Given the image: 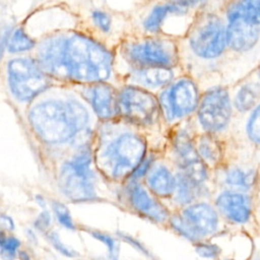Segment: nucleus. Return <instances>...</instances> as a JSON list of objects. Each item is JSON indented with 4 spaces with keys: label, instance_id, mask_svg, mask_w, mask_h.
Segmentation results:
<instances>
[{
    "label": "nucleus",
    "instance_id": "obj_7",
    "mask_svg": "<svg viewBox=\"0 0 260 260\" xmlns=\"http://www.w3.org/2000/svg\"><path fill=\"white\" fill-rule=\"evenodd\" d=\"M128 59L138 65L171 67L177 62L176 47L168 41L144 40L130 44L126 49Z\"/></svg>",
    "mask_w": 260,
    "mask_h": 260
},
{
    "label": "nucleus",
    "instance_id": "obj_28",
    "mask_svg": "<svg viewBox=\"0 0 260 260\" xmlns=\"http://www.w3.org/2000/svg\"><path fill=\"white\" fill-rule=\"evenodd\" d=\"M19 246V241L13 237L1 240V257L4 260H12L15 251Z\"/></svg>",
    "mask_w": 260,
    "mask_h": 260
},
{
    "label": "nucleus",
    "instance_id": "obj_1",
    "mask_svg": "<svg viewBox=\"0 0 260 260\" xmlns=\"http://www.w3.org/2000/svg\"><path fill=\"white\" fill-rule=\"evenodd\" d=\"M28 119L41 139L48 143H62L87 123L88 114L75 101H47L34 107Z\"/></svg>",
    "mask_w": 260,
    "mask_h": 260
},
{
    "label": "nucleus",
    "instance_id": "obj_23",
    "mask_svg": "<svg viewBox=\"0 0 260 260\" xmlns=\"http://www.w3.org/2000/svg\"><path fill=\"white\" fill-rule=\"evenodd\" d=\"M198 153L204 160L214 164L219 158L220 150L217 142L212 137L203 136L198 142Z\"/></svg>",
    "mask_w": 260,
    "mask_h": 260
},
{
    "label": "nucleus",
    "instance_id": "obj_5",
    "mask_svg": "<svg viewBox=\"0 0 260 260\" xmlns=\"http://www.w3.org/2000/svg\"><path fill=\"white\" fill-rule=\"evenodd\" d=\"M145 143L135 134H123L106 150L105 156L113 167V175L122 177L137 168L144 156Z\"/></svg>",
    "mask_w": 260,
    "mask_h": 260
},
{
    "label": "nucleus",
    "instance_id": "obj_16",
    "mask_svg": "<svg viewBox=\"0 0 260 260\" xmlns=\"http://www.w3.org/2000/svg\"><path fill=\"white\" fill-rule=\"evenodd\" d=\"M89 100L96 115L102 119H110L116 112L114 90L106 84H98L89 89Z\"/></svg>",
    "mask_w": 260,
    "mask_h": 260
},
{
    "label": "nucleus",
    "instance_id": "obj_20",
    "mask_svg": "<svg viewBox=\"0 0 260 260\" xmlns=\"http://www.w3.org/2000/svg\"><path fill=\"white\" fill-rule=\"evenodd\" d=\"M259 89L260 87L257 84L246 83L241 85L235 94L234 104L236 109L241 113L252 111L258 105Z\"/></svg>",
    "mask_w": 260,
    "mask_h": 260
},
{
    "label": "nucleus",
    "instance_id": "obj_35",
    "mask_svg": "<svg viewBox=\"0 0 260 260\" xmlns=\"http://www.w3.org/2000/svg\"><path fill=\"white\" fill-rule=\"evenodd\" d=\"M50 224V214L48 212H43L39 219L37 220V225L41 229V228H45L47 225Z\"/></svg>",
    "mask_w": 260,
    "mask_h": 260
},
{
    "label": "nucleus",
    "instance_id": "obj_13",
    "mask_svg": "<svg viewBox=\"0 0 260 260\" xmlns=\"http://www.w3.org/2000/svg\"><path fill=\"white\" fill-rule=\"evenodd\" d=\"M66 38L54 37L46 40L39 48L41 66L52 74H60L63 70V57Z\"/></svg>",
    "mask_w": 260,
    "mask_h": 260
},
{
    "label": "nucleus",
    "instance_id": "obj_15",
    "mask_svg": "<svg viewBox=\"0 0 260 260\" xmlns=\"http://www.w3.org/2000/svg\"><path fill=\"white\" fill-rule=\"evenodd\" d=\"M176 148L185 167L188 176L193 182L204 180L206 173L203 162L200 160L199 153L185 135H179L176 140Z\"/></svg>",
    "mask_w": 260,
    "mask_h": 260
},
{
    "label": "nucleus",
    "instance_id": "obj_26",
    "mask_svg": "<svg viewBox=\"0 0 260 260\" xmlns=\"http://www.w3.org/2000/svg\"><path fill=\"white\" fill-rule=\"evenodd\" d=\"M246 134L257 146H260V103L251 111L246 123Z\"/></svg>",
    "mask_w": 260,
    "mask_h": 260
},
{
    "label": "nucleus",
    "instance_id": "obj_18",
    "mask_svg": "<svg viewBox=\"0 0 260 260\" xmlns=\"http://www.w3.org/2000/svg\"><path fill=\"white\" fill-rule=\"evenodd\" d=\"M173 73L166 67H148L141 68L133 72L132 79L142 85L154 87L167 84L171 81Z\"/></svg>",
    "mask_w": 260,
    "mask_h": 260
},
{
    "label": "nucleus",
    "instance_id": "obj_30",
    "mask_svg": "<svg viewBox=\"0 0 260 260\" xmlns=\"http://www.w3.org/2000/svg\"><path fill=\"white\" fill-rule=\"evenodd\" d=\"M92 20L94 24L103 31H109L111 27V18L109 15L103 11H93L92 12Z\"/></svg>",
    "mask_w": 260,
    "mask_h": 260
},
{
    "label": "nucleus",
    "instance_id": "obj_10",
    "mask_svg": "<svg viewBox=\"0 0 260 260\" xmlns=\"http://www.w3.org/2000/svg\"><path fill=\"white\" fill-rule=\"evenodd\" d=\"M173 224L185 237L197 239L215 231L217 215L208 204L200 203L187 208L184 211L183 218L175 217Z\"/></svg>",
    "mask_w": 260,
    "mask_h": 260
},
{
    "label": "nucleus",
    "instance_id": "obj_27",
    "mask_svg": "<svg viewBox=\"0 0 260 260\" xmlns=\"http://www.w3.org/2000/svg\"><path fill=\"white\" fill-rule=\"evenodd\" d=\"M191 181V179H188L185 176H178V179L176 181L177 200L181 204L188 203L193 198V185Z\"/></svg>",
    "mask_w": 260,
    "mask_h": 260
},
{
    "label": "nucleus",
    "instance_id": "obj_4",
    "mask_svg": "<svg viewBox=\"0 0 260 260\" xmlns=\"http://www.w3.org/2000/svg\"><path fill=\"white\" fill-rule=\"evenodd\" d=\"M193 52L205 59L216 58L228 46L226 26L215 15H207L200 20L190 36Z\"/></svg>",
    "mask_w": 260,
    "mask_h": 260
},
{
    "label": "nucleus",
    "instance_id": "obj_14",
    "mask_svg": "<svg viewBox=\"0 0 260 260\" xmlns=\"http://www.w3.org/2000/svg\"><path fill=\"white\" fill-rule=\"evenodd\" d=\"M216 204L220 211L235 222L243 223L250 217V201L242 194L224 192L219 195Z\"/></svg>",
    "mask_w": 260,
    "mask_h": 260
},
{
    "label": "nucleus",
    "instance_id": "obj_6",
    "mask_svg": "<svg viewBox=\"0 0 260 260\" xmlns=\"http://www.w3.org/2000/svg\"><path fill=\"white\" fill-rule=\"evenodd\" d=\"M90 156L87 152L77 155L72 161L63 166L60 185L63 192L73 200H84L93 196L91 173L89 170Z\"/></svg>",
    "mask_w": 260,
    "mask_h": 260
},
{
    "label": "nucleus",
    "instance_id": "obj_3",
    "mask_svg": "<svg viewBox=\"0 0 260 260\" xmlns=\"http://www.w3.org/2000/svg\"><path fill=\"white\" fill-rule=\"evenodd\" d=\"M8 82L13 94L20 101H28L45 90L50 82L36 63L18 58L9 62Z\"/></svg>",
    "mask_w": 260,
    "mask_h": 260
},
{
    "label": "nucleus",
    "instance_id": "obj_22",
    "mask_svg": "<svg viewBox=\"0 0 260 260\" xmlns=\"http://www.w3.org/2000/svg\"><path fill=\"white\" fill-rule=\"evenodd\" d=\"M185 10V7L179 6L177 4H164V5H157L155 6L152 11L150 12V14L147 16V18L144 21V27L146 30L148 31H156L164 19L166 18V16L170 13H181Z\"/></svg>",
    "mask_w": 260,
    "mask_h": 260
},
{
    "label": "nucleus",
    "instance_id": "obj_29",
    "mask_svg": "<svg viewBox=\"0 0 260 260\" xmlns=\"http://www.w3.org/2000/svg\"><path fill=\"white\" fill-rule=\"evenodd\" d=\"M53 208H54V211H55L60 223H62L67 229L74 228L71 216L69 214V211L63 204H61L59 202H55L53 205Z\"/></svg>",
    "mask_w": 260,
    "mask_h": 260
},
{
    "label": "nucleus",
    "instance_id": "obj_9",
    "mask_svg": "<svg viewBox=\"0 0 260 260\" xmlns=\"http://www.w3.org/2000/svg\"><path fill=\"white\" fill-rule=\"evenodd\" d=\"M122 115L137 124H148L156 115L157 103L148 92L137 87L124 88L118 100Z\"/></svg>",
    "mask_w": 260,
    "mask_h": 260
},
{
    "label": "nucleus",
    "instance_id": "obj_8",
    "mask_svg": "<svg viewBox=\"0 0 260 260\" xmlns=\"http://www.w3.org/2000/svg\"><path fill=\"white\" fill-rule=\"evenodd\" d=\"M232 116V104L228 91L222 87H214L203 96L198 117L204 129L210 132L223 130Z\"/></svg>",
    "mask_w": 260,
    "mask_h": 260
},
{
    "label": "nucleus",
    "instance_id": "obj_36",
    "mask_svg": "<svg viewBox=\"0 0 260 260\" xmlns=\"http://www.w3.org/2000/svg\"><path fill=\"white\" fill-rule=\"evenodd\" d=\"M174 4H177L179 6H182V7H186V6H189V5H195L201 1H204V0H171Z\"/></svg>",
    "mask_w": 260,
    "mask_h": 260
},
{
    "label": "nucleus",
    "instance_id": "obj_19",
    "mask_svg": "<svg viewBox=\"0 0 260 260\" xmlns=\"http://www.w3.org/2000/svg\"><path fill=\"white\" fill-rule=\"evenodd\" d=\"M131 201L134 207L151 216L152 218L161 220L165 217L164 210L148 196L146 191L140 187L135 186L131 193Z\"/></svg>",
    "mask_w": 260,
    "mask_h": 260
},
{
    "label": "nucleus",
    "instance_id": "obj_21",
    "mask_svg": "<svg viewBox=\"0 0 260 260\" xmlns=\"http://www.w3.org/2000/svg\"><path fill=\"white\" fill-rule=\"evenodd\" d=\"M149 187L158 195H170L176 188V180L165 167H158L148 177Z\"/></svg>",
    "mask_w": 260,
    "mask_h": 260
},
{
    "label": "nucleus",
    "instance_id": "obj_25",
    "mask_svg": "<svg viewBox=\"0 0 260 260\" xmlns=\"http://www.w3.org/2000/svg\"><path fill=\"white\" fill-rule=\"evenodd\" d=\"M35 42L30 39L23 29L17 28L10 37L7 43V49L11 53L27 51L34 47Z\"/></svg>",
    "mask_w": 260,
    "mask_h": 260
},
{
    "label": "nucleus",
    "instance_id": "obj_11",
    "mask_svg": "<svg viewBox=\"0 0 260 260\" xmlns=\"http://www.w3.org/2000/svg\"><path fill=\"white\" fill-rule=\"evenodd\" d=\"M198 102L196 85L189 79H182L165 90L160 103L169 120L183 117L192 112Z\"/></svg>",
    "mask_w": 260,
    "mask_h": 260
},
{
    "label": "nucleus",
    "instance_id": "obj_38",
    "mask_svg": "<svg viewBox=\"0 0 260 260\" xmlns=\"http://www.w3.org/2000/svg\"><path fill=\"white\" fill-rule=\"evenodd\" d=\"M256 77H257V85L260 87V67L256 71Z\"/></svg>",
    "mask_w": 260,
    "mask_h": 260
},
{
    "label": "nucleus",
    "instance_id": "obj_37",
    "mask_svg": "<svg viewBox=\"0 0 260 260\" xmlns=\"http://www.w3.org/2000/svg\"><path fill=\"white\" fill-rule=\"evenodd\" d=\"M1 225L3 228L9 229V230H13V228H14L12 219L10 217H8V216H5V215L1 216Z\"/></svg>",
    "mask_w": 260,
    "mask_h": 260
},
{
    "label": "nucleus",
    "instance_id": "obj_17",
    "mask_svg": "<svg viewBox=\"0 0 260 260\" xmlns=\"http://www.w3.org/2000/svg\"><path fill=\"white\" fill-rule=\"evenodd\" d=\"M226 17L242 19L260 26V0H234L228 8Z\"/></svg>",
    "mask_w": 260,
    "mask_h": 260
},
{
    "label": "nucleus",
    "instance_id": "obj_31",
    "mask_svg": "<svg viewBox=\"0 0 260 260\" xmlns=\"http://www.w3.org/2000/svg\"><path fill=\"white\" fill-rule=\"evenodd\" d=\"M196 252L206 258H213L219 253V249L215 245H199L196 247Z\"/></svg>",
    "mask_w": 260,
    "mask_h": 260
},
{
    "label": "nucleus",
    "instance_id": "obj_24",
    "mask_svg": "<svg viewBox=\"0 0 260 260\" xmlns=\"http://www.w3.org/2000/svg\"><path fill=\"white\" fill-rule=\"evenodd\" d=\"M255 179V174L253 171H244L239 168L230 170L226 173L225 182L235 187L239 188H249Z\"/></svg>",
    "mask_w": 260,
    "mask_h": 260
},
{
    "label": "nucleus",
    "instance_id": "obj_34",
    "mask_svg": "<svg viewBox=\"0 0 260 260\" xmlns=\"http://www.w3.org/2000/svg\"><path fill=\"white\" fill-rule=\"evenodd\" d=\"M150 161H151L150 158H148V159H146V160H144V161H141V164H140V165L136 168V170L134 171L133 177L139 178V177L143 176V175L146 173V171H147V169H148V167H149V165H150Z\"/></svg>",
    "mask_w": 260,
    "mask_h": 260
},
{
    "label": "nucleus",
    "instance_id": "obj_2",
    "mask_svg": "<svg viewBox=\"0 0 260 260\" xmlns=\"http://www.w3.org/2000/svg\"><path fill=\"white\" fill-rule=\"evenodd\" d=\"M63 70L74 80L100 82L110 75L111 56L104 47L91 39L73 35L66 38Z\"/></svg>",
    "mask_w": 260,
    "mask_h": 260
},
{
    "label": "nucleus",
    "instance_id": "obj_33",
    "mask_svg": "<svg viewBox=\"0 0 260 260\" xmlns=\"http://www.w3.org/2000/svg\"><path fill=\"white\" fill-rule=\"evenodd\" d=\"M91 235H92L94 238H96L98 240H100L101 242H103L104 244H106V245L108 246L111 255L114 254V252H115V246H116V245H115V241H114L111 237H109V236H107V235L100 234V233H91Z\"/></svg>",
    "mask_w": 260,
    "mask_h": 260
},
{
    "label": "nucleus",
    "instance_id": "obj_12",
    "mask_svg": "<svg viewBox=\"0 0 260 260\" xmlns=\"http://www.w3.org/2000/svg\"><path fill=\"white\" fill-rule=\"evenodd\" d=\"M228 46L234 51L245 53L252 50L260 39V26L242 19H228Z\"/></svg>",
    "mask_w": 260,
    "mask_h": 260
},
{
    "label": "nucleus",
    "instance_id": "obj_32",
    "mask_svg": "<svg viewBox=\"0 0 260 260\" xmlns=\"http://www.w3.org/2000/svg\"><path fill=\"white\" fill-rule=\"evenodd\" d=\"M50 240L52 241V243H53V245L55 246V248H56L59 252H61L62 254L66 255V256H70V257L74 256L73 251L69 250L67 247H65V246L60 242V240H59V238H58V235H56V234H54V233L51 234V235H50Z\"/></svg>",
    "mask_w": 260,
    "mask_h": 260
}]
</instances>
